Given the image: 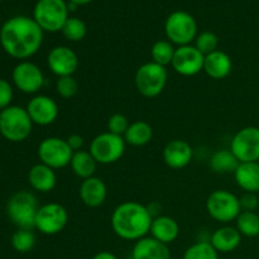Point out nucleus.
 Returning a JSON list of instances; mask_svg holds the SVG:
<instances>
[{
  "label": "nucleus",
  "mask_w": 259,
  "mask_h": 259,
  "mask_svg": "<svg viewBox=\"0 0 259 259\" xmlns=\"http://www.w3.org/2000/svg\"><path fill=\"white\" fill-rule=\"evenodd\" d=\"M66 141H67L68 146H70V148L72 149L73 152H77L82 149L83 138L80 134H71V136H68L67 138H66Z\"/></svg>",
  "instance_id": "nucleus-38"
},
{
  "label": "nucleus",
  "mask_w": 259,
  "mask_h": 259,
  "mask_svg": "<svg viewBox=\"0 0 259 259\" xmlns=\"http://www.w3.org/2000/svg\"><path fill=\"white\" fill-rule=\"evenodd\" d=\"M238 186L245 192H259V163L258 162H242L234 172Z\"/></svg>",
  "instance_id": "nucleus-24"
},
{
  "label": "nucleus",
  "mask_w": 259,
  "mask_h": 259,
  "mask_svg": "<svg viewBox=\"0 0 259 259\" xmlns=\"http://www.w3.org/2000/svg\"><path fill=\"white\" fill-rule=\"evenodd\" d=\"M149 233L154 239L168 245L179 238L180 225L174 218L167 217V215H158L153 218Z\"/></svg>",
  "instance_id": "nucleus-23"
},
{
  "label": "nucleus",
  "mask_w": 259,
  "mask_h": 259,
  "mask_svg": "<svg viewBox=\"0 0 259 259\" xmlns=\"http://www.w3.org/2000/svg\"><path fill=\"white\" fill-rule=\"evenodd\" d=\"M68 223V211L63 205L50 202L39 206L34 229L45 235H56L62 232Z\"/></svg>",
  "instance_id": "nucleus-11"
},
{
  "label": "nucleus",
  "mask_w": 259,
  "mask_h": 259,
  "mask_svg": "<svg viewBox=\"0 0 259 259\" xmlns=\"http://www.w3.org/2000/svg\"><path fill=\"white\" fill-rule=\"evenodd\" d=\"M0 113H2V110H0Z\"/></svg>",
  "instance_id": "nucleus-41"
},
{
  "label": "nucleus",
  "mask_w": 259,
  "mask_h": 259,
  "mask_svg": "<svg viewBox=\"0 0 259 259\" xmlns=\"http://www.w3.org/2000/svg\"><path fill=\"white\" fill-rule=\"evenodd\" d=\"M61 32L66 39L71 40V42H80L88 34V27L80 18L70 17L66 20Z\"/></svg>",
  "instance_id": "nucleus-30"
},
{
  "label": "nucleus",
  "mask_w": 259,
  "mask_h": 259,
  "mask_svg": "<svg viewBox=\"0 0 259 259\" xmlns=\"http://www.w3.org/2000/svg\"><path fill=\"white\" fill-rule=\"evenodd\" d=\"M12 78L15 88L28 95L39 93L46 82L43 71L30 61H20L17 63L12 72Z\"/></svg>",
  "instance_id": "nucleus-12"
},
{
  "label": "nucleus",
  "mask_w": 259,
  "mask_h": 259,
  "mask_svg": "<svg viewBox=\"0 0 259 259\" xmlns=\"http://www.w3.org/2000/svg\"><path fill=\"white\" fill-rule=\"evenodd\" d=\"M56 91L62 99H72L78 91V82L73 76L58 77L56 82Z\"/></svg>",
  "instance_id": "nucleus-34"
},
{
  "label": "nucleus",
  "mask_w": 259,
  "mask_h": 259,
  "mask_svg": "<svg viewBox=\"0 0 259 259\" xmlns=\"http://www.w3.org/2000/svg\"><path fill=\"white\" fill-rule=\"evenodd\" d=\"M125 141L124 137L105 132L98 134L90 142L89 152L95 158V161L100 164H113L120 161L125 152Z\"/></svg>",
  "instance_id": "nucleus-9"
},
{
  "label": "nucleus",
  "mask_w": 259,
  "mask_h": 259,
  "mask_svg": "<svg viewBox=\"0 0 259 259\" xmlns=\"http://www.w3.org/2000/svg\"><path fill=\"white\" fill-rule=\"evenodd\" d=\"M204 60L205 56L195 46H181L176 48L171 66L179 75L191 77L204 71Z\"/></svg>",
  "instance_id": "nucleus-14"
},
{
  "label": "nucleus",
  "mask_w": 259,
  "mask_h": 259,
  "mask_svg": "<svg viewBox=\"0 0 259 259\" xmlns=\"http://www.w3.org/2000/svg\"><path fill=\"white\" fill-rule=\"evenodd\" d=\"M153 138V128L144 120H137L131 123L128 131L124 134L126 144L133 147L147 146Z\"/></svg>",
  "instance_id": "nucleus-25"
},
{
  "label": "nucleus",
  "mask_w": 259,
  "mask_h": 259,
  "mask_svg": "<svg viewBox=\"0 0 259 259\" xmlns=\"http://www.w3.org/2000/svg\"><path fill=\"white\" fill-rule=\"evenodd\" d=\"M68 4L65 0H38L33 10V19L43 32L56 33L62 30L68 19Z\"/></svg>",
  "instance_id": "nucleus-5"
},
{
  "label": "nucleus",
  "mask_w": 259,
  "mask_h": 259,
  "mask_svg": "<svg viewBox=\"0 0 259 259\" xmlns=\"http://www.w3.org/2000/svg\"><path fill=\"white\" fill-rule=\"evenodd\" d=\"M153 214L146 205L137 201H124L111 214V228L120 239L137 242L147 237L151 230Z\"/></svg>",
  "instance_id": "nucleus-2"
},
{
  "label": "nucleus",
  "mask_w": 259,
  "mask_h": 259,
  "mask_svg": "<svg viewBox=\"0 0 259 259\" xmlns=\"http://www.w3.org/2000/svg\"><path fill=\"white\" fill-rule=\"evenodd\" d=\"M240 162L238 161L237 157L234 156L232 151L229 149H220L217 151L211 156L209 162V166L215 174L219 175H227L233 174L234 175L235 169L238 168Z\"/></svg>",
  "instance_id": "nucleus-27"
},
{
  "label": "nucleus",
  "mask_w": 259,
  "mask_h": 259,
  "mask_svg": "<svg viewBox=\"0 0 259 259\" xmlns=\"http://www.w3.org/2000/svg\"><path fill=\"white\" fill-rule=\"evenodd\" d=\"M27 111L33 124L47 126L55 123L60 114V108L55 99L47 95H34L27 104Z\"/></svg>",
  "instance_id": "nucleus-15"
},
{
  "label": "nucleus",
  "mask_w": 259,
  "mask_h": 259,
  "mask_svg": "<svg viewBox=\"0 0 259 259\" xmlns=\"http://www.w3.org/2000/svg\"><path fill=\"white\" fill-rule=\"evenodd\" d=\"M43 29L33 18L17 15L3 24L0 45L10 57L27 61L39 51L43 43Z\"/></svg>",
  "instance_id": "nucleus-1"
},
{
  "label": "nucleus",
  "mask_w": 259,
  "mask_h": 259,
  "mask_svg": "<svg viewBox=\"0 0 259 259\" xmlns=\"http://www.w3.org/2000/svg\"><path fill=\"white\" fill-rule=\"evenodd\" d=\"M14 98V90L9 81L0 78V110L9 108Z\"/></svg>",
  "instance_id": "nucleus-36"
},
{
  "label": "nucleus",
  "mask_w": 259,
  "mask_h": 259,
  "mask_svg": "<svg viewBox=\"0 0 259 259\" xmlns=\"http://www.w3.org/2000/svg\"><path fill=\"white\" fill-rule=\"evenodd\" d=\"M164 33L172 45L179 47L191 45L197 37V24L195 18L184 10L171 13L164 23Z\"/></svg>",
  "instance_id": "nucleus-8"
},
{
  "label": "nucleus",
  "mask_w": 259,
  "mask_h": 259,
  "mask_svg": "<svg viewBox=\"0 0 259 259\" xmlns=\"http://www.w3.org/2000/svg\"><path fill=\"white\" fill-rule=\"evenodd\" d=\"M93 259H118L114 253L108 252V250H104V252H99L94 255Z\"/></svg>",
  "instance_id": "nucleus-39"
},
{
  "label": "nucleus",
  "mask_w": 259,
  "mask_h": 259,
  "mask_svg": "<svg viewBox=\"0 0 259 259\" xmlns=\"http://www.w3.org/2000/svg\"><path fill=\"white\" fill-rule=\"evenodd\" d=\"M132 259H171V250L153 237H144L133 245Z\"/></svg>",
  "instance_id": "nucleus-19"
},
{
  "label": "nucleus",
  "mask_w": 259,
  "mask_h": 259,
  "mask_svg": "<svg viewBox=\"0 0 259 259\" xmlns=\"http://www.w3.org/2000/svg\"><path fill=\"white\" fill-rule=\"evenodd\" d=\"M233 70V61L228 53L218 50L205 56L204 71L214 80H223L228 77Z\"/></svg>",
  "instance_id": "nucleus-21"
},
{
  "label": "nucleus",
  "mask_w": 259,
  "mask_h": 259,
  "mask_svg": "<svg viewBox=\"0 0 259 259\" xmlns=\"http://www.w3.org/2000/svg\"><path fill=\"white\" fill-rule=\"evenodd\" d=\"M28 182L34 191L47 194L57 185V175L55 169L39 162L28 172Z\"/></svg>",
  "instance_id": "nucleus-20"
},
{
  "label": "nucleus",
  "mask_w": 259,
  "mask_h": 259,
  "mask_svg": "<svg viewBox=\"0 0 259 259\" xmlns=\"http://www.w3.org/2000/svg\"><path fill=\"white\" fill-rule=\"evenodd\" d=\"M242 237L243 235L235 227L223 225L212 233L210 243L218 250V253H230L239 247L242 243Z\"/></svg>",
  "instance_id": "nucleus-22"
},
{
  "label": "nucleus",
  "mask_w": 259,
  "mask_h": 259,
  "mask_svg": "<svg viewBox=\"0 0 259 259\" xmlns=\"http://www.w3.org/2000/svg\"><path fill=\"white\" fill-rule=\"evenodd\" d=\"M0 3H2V0H0Z\"/></svg>",
  "instance_id": "nucleus-42"
},
{
  "label": "nucleus",
  "mask_w": 259,
  "mask_h": 259,
  "mask_svg": "<svg viewBox=\"0 0 259 259\" xmlns=\"http://www.w3.org/2000/svg\"><path fill=\"white\" fill-rule=\"evenodd\" d=\"M35 235L32 230L18 229L12 237V247L18 253H28L34 248Z\"/></svg>",
  "instance_id": "nucleus-32"
},
{
  "label": "nucleus",
  "mask_w": 259,
  "mask_h": 259,
  "mask_svg": "<svg viewBox=\"0 0 259 259\" xmlns=\"http://www.w3.org/2000/svg\"><path fill=\"white\" fill-rule=\"evenodd\" d=\"M91 2H93V0H70V3H73V4H76L77 7L78 5H86Z\"/></svg>",
  "instance_id": "nucleus-40"
},
{
  "label": "nucleus",
  "mask_w": 259,
  "mask_h": 259,
  "mask_svg": "<svg viewBox=\"0 0 259 259\" xmlns=\"http://www.w3.org/2000/svg\"><path fill=\"white\" fill-rule=\"evenodd\" d=\"M38 210L39 205L37 197L29 191L15 192L7 205V214L10 222L19 229H34Z\"/></svg>",
  "instance_id": "nucleus-4"
},
{
  "label": "nucleus",
  "mask_w": 259,
  "mask_h": 259,
  "mask_svg": "<svg viewBox=\"0 0 259 259\" xmlns=\"http://www.w3.org/2000/svg\"><path fill=\"white\" fill-rule=\"evenodd\" d=\"M70 167L78 179L86 180L89 177L95 176L98 162L91 156L90 152L81 149V151L73 152Z\"/></svg>",
  "instance_id": "nucleus-26"
},
{
  "label": "nucleus",
  "mask_w": 259,
  "mask_h": 259,
  "mask_svg": "<svg viewBox=\"0 0 259 259\" xmlns=\"http://www.w3.org/2000/svg\"><path fill=\"white\" fill-rule=\"evenodd\" d=\"M218 46H219V38L215 33L209 32V30L197 34L196 39H195V47L204 56L218 51Z\"/></svg>",
  "instance_id": "nucleus-33"
},
{
  "label": "nucleus",
  "mask_w": 259,
  "mask_h": 259,
  "mask_svg": "<svg viewBox=\"0 0 259 259\" xmlns=\"http://www.w3.org/2000/svg\"><path fill=\"white\" fill-rule=\"evenodd\" d=\"M48 68L57 77L73 76L77 71L80 61L73 50L67 46H57L50 51L47 56Z\"/></svg>",
  "instance_id": "nucleus-16"
},
{
  "label": "nucleus",
  "mask_w": 259,
  "mask_h": 259,
  "mask_svg": "<svg viewBox=\"0 0 259 259\" xmlns=\"http://www.w3.org/2000/svg\"><path fill=\"white\" fill-rule=\"evenodd\" d=\"M194 151L189 142L174 139L166 144L163 149V161L169 168L181 169L189 166L192 161Z\"/></svg>",
  "instance_id": "nucleus-17"
},
{
  "label": "nucleus",
  "mask_w": 259,
  "mask_h": 259,
  "mask_svg": "<svg viewBox=\"0 0 259 259\" xmlns=\"http://www.w3.org/2000/svg\"><path fill=\"white\" fill-rule=\"evenodd\" d=\"M230 151L234 153L238 161L258 162L259 161V128L245 126L238 131L230 142Z\"/></svg>",
  "instance_id": "nucleus-13"
},
{
  "label": "nucleus",
  "mask_w": 259,
  "mask_h": 259,
  "mask_svg": "<svg viewBox=\"0 0 259 259\" xmlns=\"http://www.w3.org/2000/svg\"><path fill=\"white\" fill-rule=\"evenodd\" d=\"M239 201L242 211H254L259 204L257 195L252 192H245L242 197H239Z\"/></svg>",
  "instance_id": "nucleus-37"
},
{
  "label": "nucleus",
  "mask_w": 259,
  "mask_h": 259,
  "mask_svg": "<svg viewBox=\"0 0 259 259\" xmlns=\"http://www.w3.org/2000/svg\"><path fill=\"white\" fill-rule=\"evenodd\" d=\"M167 80H168V73H167L166 67L153 61L143 63L137 70L136 77H134L138 93L148 99L161 95L166 88Z\"/></svg>",
  "instance_id": "nucleus-6"
},
{
  "label": "nucleus",
  "mask_w": 259,
  "mask_h": 259,
  "mask_svg": "<svg viewBox=\"0 0 259 259\" xmlns=\"http://www.w3.org/2000/svg\"><path fill=\"white\" fill-rule=\"evenodd\" d=\"M33 121L27 109L19 105H10L0 113V134L7 141L20 143L30 136Z\"/></svg>",
  "instance_id": "nucleus-3"
},
{
  "label": "nucleus",
  "mask_w": 259,
  "mask_h": 259,
  "mask_svg": "<svg viewBox=\"0 0 259 259\" xmlns=\"http://www.w3.org/2000/svg\"><path fill=\"white\" fill-rule=\"evenodd\" d=\"M237 229L243 237L254 238L259 235V215L254 211H242L237 218Z\"/></svg>",
  "instance_id": "nucleus-28"
},
{
  "label": "nucleus",
  "mask_w": 259,
  "mask_h": 259,
  "mask_svg": "<svg viewBox=\"0 0 259 259\" xmlns=\"http://www.w3.org/2000/svg\"><path fill=\"white\" fill-rule=\"evenodd\" d=\"M78 196L83 205L88 207H99L105 202L108 196V189L105 182L99 177L93 176L82 180L78 189Z\"/></svg>",
  "instance_id": "nucleus-18"
},
{
  "label": "nucleus",
  "mask_w": 259,
  "mask_h": 259,
  "mask_svg": "<svg viewBox=\"0 0 259 259\" xmlns=\"http://www.w3.org/2000/svg\"><path fill=\"white\" fill-rule=\"evenodd\" d=\"M129 123L128 118L121 113H115L108 119V132L116 134V136L124 137L125 132L128 131Z\"/></svg>",
  "instance_id": "nucleus-35"
},
{
  "label": "nucleus",
  "mask_w": 259,
  "mask_h": 259,
  "mask_svg": "<svg viewBox=\"0 0 259 259\" xmlns=\"http://www.w3.org/2000/svg\"><path fill=\"white\" fill-rule=\"evenodd\" d=\"M184 259H219V253L210 242H197L185 250Z\"/></svg>",
  "instance_id": "nucleus-31"
},
{
  "label": "nucleus",
  "mask_w": 259,
  "mask_h": 259,
  "mask_svg": "<svg viewBox=\"0 0 259 259\" xmlns=\"http://www.w3.org/2000/svg\"><path fill=\"white\" fill-rule=\"evenodd\" d=\"M206 211L215 222L229 224L242 212L239 197L228 190H215L206 199Z\"/></svg>",
  "instance_id": "nucleus-7"
},
{
  "label": "nucleus",
  "mask_w": 259,
  "mask_h": 259,
  "mask_svg": "<svg viewBox=\"0 0 259 259\" xmlns=\"http://www.w3.org/2000/svg\"><path fill=\"white\" fill-rule=\"evenodd\" d=\"M38 158L40 163L56 169L70 166L73 151L67 141L60 137H47L38 146Z\"/></svg>",
  "instance_id": "nucleus-10"
},
{
  "label": "nucleus",
  "mask_w": 259,
  "mask_h": 259,
  "mask_svg": "<svg viewBox=\"0 0 259 259\" xmlns=\"http://www.w3.org/2000/svg\"><path fill=\"white\" fill-rule=\"evenodd\" d=\"M175 52H176V48L174 47V45H172L168 39L157 40V42L152 46V61L166 67V66L172 63Z\"/></svg>",
  "instance_id": "nucleus-29"
}]
</instances>
